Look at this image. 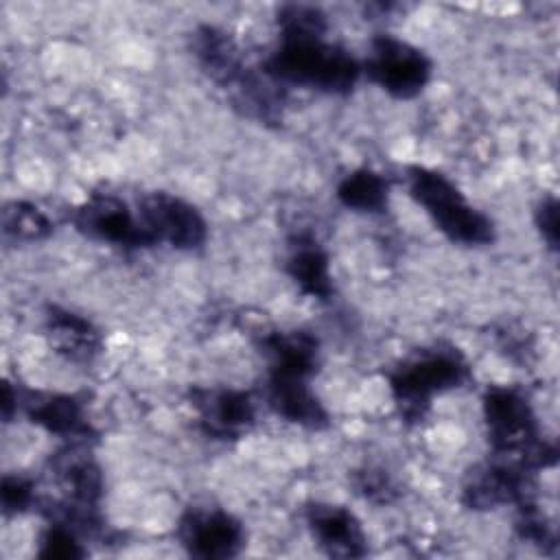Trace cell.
<instances>
[{
    "label": "cell",
    "mask_w": 560,
    "mask_h": 560,
    "mask_svg": "<svg viewBox=\"0 0 560 560\" xmlns=\"http://www.w3.org/2000/svg\"><path fill=\"white\" fill-rule=\"evenodd\" d=\"M74 532L77 529H72L70 525L55 521L42 536L39 556L42 558H81L83 549Z\"/></svg>",
    "instance_id": "20"
},
{
    "label": "cell",
    "mask_w": 560,
    "mask_h": 560,
    "mask_svg": "<svg viewBox=\"0 0 560 560\" xmlns=\"http://www.w3.org/2000/svg\"><path fill=\"white\" fill-rule=\"evenodd\" d=\"M265 74L280 85L291 83L326 94H348L361 74V63L324 37H280V46L265 61Z\"/></svg>",
    "instance_id": "1"
},
{
    "label": "cell",
    "mask_w": 560,
    "mask_h": 560,
    "mask_svg": "<svg viewBox=\"0 0 560 560\" xmlns=\"http://www.w3.org/2000/svg\"><path fill=\"white\" fill-rule=\"evenodd\" d=\"M278 26L282 39L293 37H324L328 31L326 13L313 4H284L278 11Z\"/></svg>",
    "instance_id": "19"
},
{
    "label": "cell",
    "mask_w": 560,
    "mask_h": 560,
    "mask_svg": "<svg viewBox=\"0 0 560 560\" xmlns=\"http://www.w3.org/2000/svg\"><path fill=\"white\" fill-rule=\"evenodd\" d=\"M287 271L306 295L319 300L330 298L332 278L328 269V256L311 236L298 238V245H293V254L289 256Z\"/></svg>",
    "instance_id": "16"
},
{
    "label": "cell",
    "mask_w": 560,
    "mask_h": 560,
    "mask_svg": "<svg viewBox=\"0 0 560 560\" xmlns=\"http://www.w3.org/2000/svg\"><path fill=\"white\" fill-rule=\"evenodd\" d=\"M407 179L409 195L444 236L462 245H488L494 241L492 221L472 208L448 177L427 166H411Z\"/></svg>",
    "instance_id": "2"
},
{
    "label": "cell",
    "mask_w": 560,
    "mask_h": 560,
    "mask_svg": "<svg viewBox=\"0 0 560 560\" xmlns=\"http://www.w3.org/2000/svg\"><path fill=\"white\" fill-rule=\"evenodd\" d=\"M483 418L490 444L499 455H518L523 466H545L556 459V448L538 438L536 416L518 389H488L483 396Z\"/></svg>",
    "instance_id": "3"
},
{
    "label": "cell",
    "mask_w": 560,
    "mask_h": 560,
    "mask_svg": "<svg viewBox=\"0 0 560 560\" xmlns=\"http://www.w3.org/2000/svg\"><path fill=\"white\" fill-rule=\"evenodd\" d=\"M372 83L394 98L418 96L431 79L429 57L405 39L394 35H376L361 66Z\"/></svg>",
    "instance_id": "5"
},
{
    "label": "cell",
    "mask_w": 560,
    "mask_h": 560,
    "mask_svg": "<svg viewBox=\"0 0 560 560\" xmlns=\"http://www.w3.org/2000/svg\"><path fill=\"white\" fill-rule=\"evenodd\" d=\"M22 405L26 407L28 418L50 433L63 438H85L90 431L81 405L70 396L35 394L28 396Z\"/></svg>",
    "instance_id": "14"
},
{
    "label": "cell",
    "mask_w": 560,
    "mask_h": 560,
    "mask_svg": "<svg viewBox=\"0 0 560 560\" xmlns=\"http://www.w3.org/2000/svg\"><path fill=\"white\" fill-rule=\"evenodd\" d=\"M466 376L468 368L455 350H427L392 372L389 389L400 413L420 420L435 394L459 387Z\"/></svg>",
    "instance_id": "4"
},
{
    "label": "cell",
    "mask_w": 560,
    "mask_h": 560,
    "mask_svg": "<svg viewBox=\"0 0 560 560\" xmlns=\"http://www.w3.org/2000/svg\"><path fill=\"white\" fill-rule=\"evenodd\" d=\"M138 219L153 241H164L177 249H197L208 236L199 210L168 192L147 195L138 206Z\"/></svg>",
    "instance_id": "6"
},
{
    "label": "cell",
    "mask_w": 560,
    "mask_h": 560,
    "mask_svg": "<svg viewBox=\"0 0 560 560\" xmlns=\"http://www.w3.org/2000/svg\"><path fill=\"white\" fill-rule=\"evenodd\" d=\"M177 538L190 556L230 558L243 545L241 523L223 510H188L177 527Z\"/></svg>",
    "instance_id": "8"
},
{
    "label": "cell",
    "mask_w": 560,
    "mask_h": 560,
    "mask_svg": "<svg viewBox=\"0 0 560 560\" xmlns=\"http://www.w3.org/2000/svg\"><path fill=\"white\" fill-rule=\"evenodd\" d=\"M267 400L269 407L289 422L302 424L306 429H322L328 424L326 409L311 392L306 376L269 372Z\"/></svg>",
    "instance_id": "12"
},
{
    "label": "cell",
    "mask_w": 560,
    "mask_h": 560,
    "mask_svg": "<svg viewBox=\"0 0 560 560\" xmlns=\"http://www.w3.org/2000/svg\"><path fill=\"white\" fill-rule=\"evenodd\" d=\"M192 405L199 411L203 431L210 438L230 440L238 438L254 424V402L245 392L219 389V392H192Z\"/></svg>",
    "instance_id": "10"
},
{
    "label": "cell",
    "mask_w": 560,
    "mask_h": 560,
    "mask_svg": "<svg viewBox=\"0 0 560 560\" xmlns=\"http://www.w3.org/2000/svg\"><path fill=\"white\" fill-rule=\"evenodd\" d=\"M536 225L551 249H558V201L547 197L536 208Z\"/></svg>",
    "instance_id": "22"
},
{
    "label": "cell",
    "mask_w": 560,
    "mask_h": 560,
    "mask_svg": "<svg viewBox=\"0 0 560 560\" xmlns=\"http://www.w3.org/2000/svg\"><path fill=\"white\" fill-rule=\"evenodd\" d=\"M46 330L57 352L66 354L68 359H90L101 348L98 330L81 315H74L59 306L48 308Z\"/></svg>",
    "instance_id": "15"
},
{
    "label": "cell",
    "mask_w": 560,
    "mask_h": 560,
    "mask_svg": "<svg viewBox=\"0 0 560 560\" xmlns=\"http://www.w3.org/2000/svg\"><path fill=\"white\" fill-rule=\"evenodd\" d=\"M192 55L197 57L203 72L234 94L254 72L245 66L243 55L234 39L210 24H201L192 33Z\"/></svg>",
    "instance_id": "9"
},
{
    "label": "cell",
    "mask_w": 560,
    "mask_h": 560,
    "mask_svg": "<svg viewBox=\"0 0 560 560\" xmlns=\"http://www.w3.org/2000/svg\"><path fill=\"white\" fill-rule=\"evenodd\" d=\"M4 234L22 241H37L52 232L48 217L26 201H11L2 210Z\"/></svg>",
    "instance_id": "18"
},
{
    "label": "cell",
    "mask_w": 560,
    "mask_h": 560,
    "mask_svg": "<svg viewBox=\"0 0 560 560\" xmlns=\"http://www.w3.org/2000/svg\"><path fill=\"white\" fill-rule=\"evenodd\" d=\"M389 184L383 175L361 168L346 175L337 186V199L352 210L378 212L387 203Z\"/></svg>",
    "instance_id": "17"
},
{
    "label": "cell",
    "mask_w": 560,
    "mask_h": 560,
    "mask_svg": "<svg viewBox=\"0 0 560 560\" xmlns=\"http://www.w3.org/2000/svg\"><path fill=\"white\" fill-rule=\"evenodd\" d=\"M74 228L96 241L120 247H149L155 241L125 201L107 192H94L72 212Z\"/></svg>",
    "instance_id": "7"
},
{
    "label": "cell",
    "mask_w": 560,
    "mask_h": 560,
    "mask_svg": "<svg viewBox=\"0 0 560 560\" xmlns=\"http://www.w3.org/2000/svg\"><path fill=\"white\" fill-rule=\"evenodd\" d=\"M0 494L4 512H24L35 499L33 483L24 477H4Z\"/></svg>",
    "instance_id": "21"
},
{
    "label": "cell",
    "mask_w": 560,
    "mask_h": 560,
    "mask_svg": "<svg viewBox=\"0 0 560 560\" xmlns=\"http://www.w3.org/2000/svg\"><path fill=\"white\" fill-rule=\"evenodd\" d=\"M527 475L523 466L492 464L477 472L464 488V503L472 510H492L525 497Z\"/></svg>",
    "instance_id": "13"
},
{
    "label": "cell",
    "mask_w": 560,
    "mask_h": 560,
    "mask_svg": "<svg viewBox=\"0 0 560 560\" xmlns=\"http://www.w3.org/2000/svg\"><path fill=\"white\" fill-rule=\"evenodd\" d=\"M308 527L315 540L324 547L326 553L339 558H354L365 553V536L357 516L330 503H313L306 510Z\"/></svg>",
    "instance_id": "11"
},
{
    "label": "cell",
    "mask_w": 560,
    "mask_h": 560,
    "mask_svg": "<svg viewBox=\"0 0 560 560\" xmlns=\"http://www.w3.org/2000/svg\"><path fill=\"white\" fill-rule=\"evenodd\" d=\"M357 486L372 501H389V497L394 494V486L385 472L365 470V472H361Z\"/></svg>",
    "instance_id": "23"
}]
</instances>
